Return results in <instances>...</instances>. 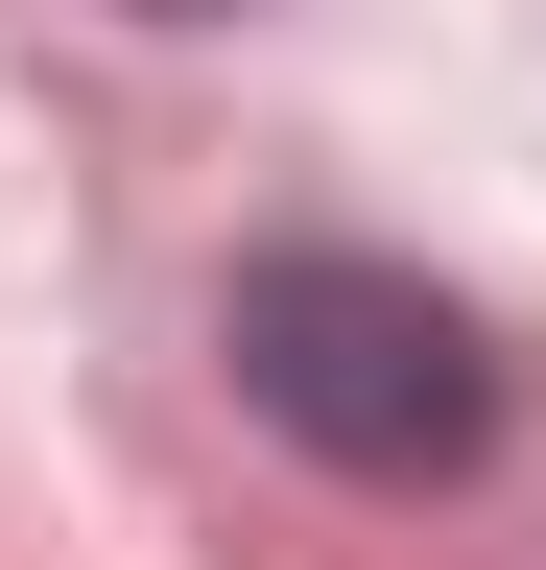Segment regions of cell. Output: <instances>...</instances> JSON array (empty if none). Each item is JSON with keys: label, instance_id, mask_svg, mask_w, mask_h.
I'll list each match as a JSON object with an SVG mask.
<instances>
[{"label": "cell", "instance_id": "1", "mask_svg": "<svg viewBox=\"0 0 546 570\" xmlns=\"http://www.w3.org/2000/svg\"><path fill=\"white\" fill-rule=\"evenodd\" d=\"M215 356H238V404L286 428V452L380 475V499H428V475H475V452L523 428V356L475 333L428 262H357V238H286V262H238Z\"/></svg>", "mask_w": 546, "mask_h": 570}, {"label": "cell", "instance_id": "2", "mask_svg": "<svg viewBox=\"0 0 546 570\" xmlns=\"http://www.w3.org/2000/svg\"><path fill=\"white\" fill-rule=\"evenodd\" d=\"M143 24H215V0H143Z\"/></svg>", "mask_w": 546, "mask_h": 570}]
</instances>
